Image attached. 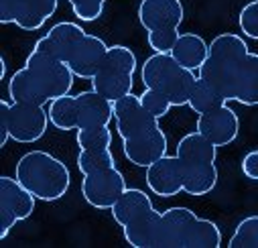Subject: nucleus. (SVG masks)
Segmentation results:
<instances>
[{"label": "nucleus", "mask_w": 258, "mask_h": 248, "mask_svg": "<svg viewBox=\"0 0 258 248\" xmlns=\"http://www.w3.org/2000/svg\"><path fill=\"white\" fill-rule=\"evenodd\" d=\"M198 76L210 82L226 102L258 106V53H250L244 37L236 33L214 37Z\"/></svg>", "instance_id": "nucleus-1"}, {"label": "nucleus", "mask_w": 258, "mask_h": 248, "mask_svg": "<svg viewBox=\"0 0 258 248\" xmlns=\"http://www.w3.org/2000/svg\"><path fill=\"white\" fill-rule=\"evenodd\" d=\"M222 232L216 222L177 206L161 212L153 248H220Z\"/></svg>", "instance_id": "nucleus-2"}, {"label": "nucleus", "mask_w": 258, "mask_h": 248, "mask_svg": "<svg viewBox=\"0 0 258 248\" xmlns=\"http://www.w3.org/2000/svg\"><path fill=\"white\" fill-rule=\"evenodd\" d=\"M15 177L41 202L61 200L72 183L68 165L47 151L25 153L17 161Z\"/></svg>", "instance_id": "nucleus-3"}, {"label": "nucleus", "mask_w": 258, "mask_h": 248, "mask_svg": "<svg viewBox=\"0 0 258 248\" xmlns=\"http://www.w3.org/2000/svg\"><path fill=\"white\" fill-rule=\"evenodd\" d=\"M175 155L183 167V192L202 198L216 190L218 185V147L202 133H187L177 143Z\"/></svg>", "instance_id": "nucleus-4"}, {"label": "nucleus", "mask_w": 258, "mask_h": 248, "mask_svg": "<svg viewBox=\"0 0 258 248\" xmlns=\"http://www.w3.org/2000/svg\"><path fill=\"white\" fill-rule=\"evenodd\" d=\"M141 80L145 88L165 94L173 106H187L200 76L183 68L171 53H153L141 68Z\"/></svg>", "instance_id": "nucleus-5"}, {"label": "nucleus", "mask_w": 258, "mask_h": 248, "mask_svg": "<svg viewBox=\"0 0 258 248\" xmlns=\"http://www.w3.org/2000/svg\"><path fill=\"white\" fill-rule=\"evenodd\" d=\"M139 23L147 31L149 47L155 53H171L177 39L179 27L185 19L181 0H141Z\"/></svg>", "instance_id": "nucleus-6"}, {"label": "nucleus", "mask_w": 258, "mask_h": 248, "mask_svg": "<svg viewBox=\"0 0 258 248\" xmlns=\"http://www.w3.org/2000/svg\"><path fill=\"white\" fill-rule=\"evenodd\" d=\"M137 68L139 61L131 47L110 45L104 57V64L100 66L98 74L90 80L92 90H96L110 102H116L128 94H133Z\"/></svg>", "instance_id": "nucleus-7"}, {"label": "nucleus", "mask_w": 258, "mask_h": 248, "mask_svg": "<svg viewBox=\"0 0 258 248\" xmlns=\"http://www.w3.org/2000/svg\"><path fill=\"white\" fill-rule=\"evenodd\" d=\"M0 118L7 120L9 135L15 143L29 145L45 137L49 129V110L43 104H23V102H0Z\"/></svg>", "instance_id": "nucleus-8"}, {"label": "nucleus", "mask_w": 258, "mask_h": 248, "mask_svg": "<svg viewBox=\"0 0 258 248\" xmlns=\"http://www.w3.org/2000/svg\"><path fill=\"white\" fill-rule=\"evenodd\" d=\"M25 66L35 76V80L43 88L49 102L55 100V98H61V96H68L72 92L76 76H74L72 68L63 59L33 47L31 53L27 55Z\"/></svg>", "instance_id": "nucleus-9"}, {"label": "nucleus", "mask_w": 258, "mask_h": 248, "mask_svg": "<svg viewBox=\"0 0 258 248\" xmlns=\"http://www.w3.org/2000/svg\"><path fill=\"white\" fill-rule=\"evenodd\" d=\"M124 192H126V179L122 171L116 167L84 175L82 181V196L96 210H112Z\"/></svg>", "instance_id": "nucleus-10"}, {"label": "nucleus", "mask_w": 258, "mask_h": 248, "mask_svg": "<svg viewBox=\"0 0 258 248\" xmlns=\"http://www.w3.org/2000/svg\"><path fill=\"white\" fill-rule=\"evenodd\" d=\"M114 122L122 141L135 139L155 127H159V118H155L143 104L141 96L128 94L114 102Z\"/></svg>", "instance_id": "nucleus-11"}, {"label": "nucleus", "mask_w": 258, "mask_h": 248, "mask_svg": "<svg viewBox=\"0 0 258 248\" xmlns=\"http://www.w3.org/2000/svg\"><path fill=\"white\" fill-rule=\"evenodd\" d=\"M198 133L212 141L218 149L232 145L240 135V118L228 104L198 116Z\"/></svg>", "instance_id": "nucleus-12"}, {"label": "nucleus", "mask_w": 258, "mask_h": 248, "mask_svg": "<svg viewBox=\"0 0 258 248\" xmlns=\"http://www.w3.org/2000/svg\"><path fill=\"white\" fill-rule=\"evenodd\" d=\"M167 149H169V141L161 127H155L135 139L122 141V151H124L126 161H131L137 167H145V169L157 163L159 159H163L167 155Z\"/></svg>", "instance_id": "nucleus-13"}, {"label": "nucleus", "mask_w": 258, "mask_h": 248, "mask_svg": "<svg viewBox=\"0 0 258 248\" xmlns=\"http://www.w3.org/2000/svg\"><path fill=\"white\" fill-rule=\"evenodd\" d=\"M108 47L110 45H106V41L102 37L86 33L76 43V47L72 49V53L68 57V66L72 68L74 76L80 80H92L98 74L100 66L104 64Z\"/></svg>", "instance_id": "nucleus-14"}, {"label": "nucleus", "mask_w": 258, "mask_h": 248, "mask_svg": "<svg viewBox=\"0 0 258 248\" xmlns=\"http://www.w3.org/2000/svg\"><path fill=\"white\" fill-rule=\"evenodd\" d=\"M147 185L159 198H175L183 192V167L177 155H165L147 167Z\"/></svg>", "instance_id": "nucleus-15"}, {"label": "nucleus", "mask_w": 258, "mask_h": 248, "mask_svg": "<svg viewBox=\"0 0 258 248\" xmlns=\"http://www.w3.org/2000/svg\"><path fill=\"white\" fill-rule=\"evenodd\" d=\"M37 198L25 185L11 175L0 177V214L13 216L17 222L29 220L35 212Z\"/></svg>", "instance_id": "nucleus-16"}, {"label": "nucleus", "mask_w": 258, "mask_h": 248, "mask_svg": "<svg viewBox=\"0 0 258 248\" xmlns=\"http://www.w3.org/2000/svg\"><path fill=\"white\" fill-rule=\"evenodd\" d=\"M86 35L84 27L78 25V23H72V21H61L57 25H53L45 37H41L35 47L41 49V51H47L59 59H63L68 64V57L72 53V49L76 47V43Z\"/></svg>", "instance_id": "nucleus-17"}, {"label": "nucleus", "mask_w": 258, "mask_h": 248, "mask_svg": "<svg viewBox=\"0 0 258 248\" xmlns=\"http://www.w3.org/2000/svg\"><path fill=\"white\" fill-rule=\"evenodd\" d=\"M76 98L80 112V129L110 127V120H114V102H110L96 90L80 92Z\"/></svg>", "instance_id": "nucleus-18"}, {"label": "nucleus", "mask_w": 258, "mask_h": 248, "mask_svg": "<svg viewBox=\"0 0 258 248\" xmlns=\"http://www.w3.org/2000/svg\"><path fill=\"white\" fill-rule=\"evenodd\" d=\"M171 55L191 72H200L210 55V43L198 33H181Z\"/></svg>", "instance_id": "nucleus-19"}, {"label": "nucleus", "mask_w": 258, "mask_h": 248, "mask_svg": "<svg viewBox=\"0 0 258 248\" xmlns=\"http://www.w3.org/2000/svg\"><path fill=\"white\" fill-rule=\"evenodd\" d=\"M151 210H155V206H153V200L149 198L147 192L137 190V188H126V192L114 204V208L110 212H112L114 222L124 228L126 224H131L133 220L149 214Z\"/></svg>", "instance_id": "nucleus-20"}, {"label": "nucleus", "mask_w": 258, "mask_h": 248, "mask_svg": "<svg viewBox=\"0 0 258 248\" xmlns=\"http://www.w3.org/2000/svg\"><path fill=\"white\" fill-rule=\"evenodd\" d=\"M9 96L13 102H23V104H49L43 88L31 74V70L25 66L13 74L9 80Z\"/></svg>", "instance_id": "nucleus-21"}, {"label": "nucleus", "mask_w": 258, "mask_h": 248, "mask_svg": "<svg viewBox=\"0 0 258 248\" xmlns=\"http://www.w3.org/2000/svg\"><path fill=\"white\" fill-rule=\"evenodd\" d=\"M57 11V0H23L15 25L23 31H39Z\"/></svg>", "instance_id": "nucleus-22"}, {"label": "nucleus", "mask_w": 258, "mask_h": 248, "mask_svg": "<svg viewBox=\"0 0 258 248\" xmlns=\"http://www.w3.org/2000/svg\"><path fill=\"white\" fill-rule=\"evenodd\" d=\"M159 220H161V212H157V210H151L149 214L133 220L131 224H126L122 228L124 240L133 248H153Z\"/></svg>", "instance_id": "nucleus-23"}, {"label": "nucleus", "mask_w": 258, "mask_h": 248, "mask_svg": "<svg viewBox=\"0 0 258 248\" xmlns=\"http://www.w3.org/2000/svg\"><path fill=\"white\" fill-rule=\"evenodd\" d=\"M49 120L57 131H78L80 129V112L78 98L68 94L49 102Z\"/></svg>", "instance_id": "nucleus-24"}, {"label": "nucleus", "mask_w": 258, "mask_h": 248, "mask_svg": "<svg viewBox=\"0 0 258 248\" xmlns=\"http://www.w3.org/2000/svg\"><path fill=\"white\" fill-rule=\"evenodd\" d=\"M224 104H228L226 98H224L210 82H206V80L200 78L198 84H196V90H193V94H191V98H189V104H187V106L200 116V114H206V112H210V110H216V108H220V106H224Z\"/></svg>", "instance_id": "nucleus-25"}, {"label": "nucleus", "mask_w": 258, "mask_h": 248, "mask_svg": "<svg viewBox=\"0 0 258 248\" xmlns=\"http://www.w3.org/2000/svg\"><path fill=\"white\" fill-rule=\"evenodd\" d=\"M76 143L84 151H106L112 149V131L110 127H92L76 131Z\"/></svg>", "instance_id": "nucleus-26"}, {"label": "nucleus", "mask_w": 258, "mask_h": 248, "mask_svg": "<svg viewBox=\"0 0 258 248\" xmlns=\"http://www.w3.org/2000/svg\"><path fill=\"white\" fill-rule=\"evenodd\" d=\"M116 167V159L112 155L110 149L106 151H84L80 149L78 153V169L82 175H90V173H98L104 169Z\"/></svg>", "instance_id": "nucleus-27"}, {"label": "nucleus", "mask_w": 258, "mask_h": 248, "mask_svg": "<svg viewBox=\"0 0 258 248\" xmlns=\"http://www.w3.org/2000/svg\"><path fill=\"white\" fill-rule=\"evenodd\" d=\"M230 248H258V216H246L236 226L230 242Z\"/></svg>", "instance_id": "nucleus-28"}, {"label": "nucleus", "mask_w": 258, "mask_h": 248, "mask_svg": "<svg viewBox=\"0 0 258 248\" xmlns=\"http://www.w3.org/2000/svg\"><path fill=\"white\" fill-rule=\"evenodd\" d=\"M108 0H70L74 15L84 23H94L102 17Z\"/></svg>", "instance_id": "nucleus-29"}, {"label": "nucleus", "mask_w": 258, "mask_h": 248, "mask_svg": "<svg viewBox=\"0 0 258 248\" xmlns=\"http://www.w3.org/2000/svg\"><path fill=\"white\" fill-rule=\"evenodd\" d=\"M238 25L244 37L258 41V0L244 5L238 15Z\"/></svg>", "instance_id": "nucleus-30"}, {"label": "nucleus", "mask_w": 258, "mask_h": 248, "mask_svg": "<svg viewBox=\"0 0 258 248\" xmlns=\"http://www.w3.org/2000/svg\"><path fill=\"white\" fill-rule=\"evenodd\" d=\"M141 100L145 104V108L155 116V118H163L169 114V110L173 108V104L169 102V98L157 90H151V88H145V92L141 94Z\"/></svg>", "instance_id": "nucleus-31"}, {"label": "nucleus", "mask_w": 258, "mask_h": 248, "mask_svg": "<svg viewBox=\"0 0 258 248\" xmlns=\"http://www.w3.org/2000/svg\"><path fill=\"white\" fill-rule=\"evenodd\" d=\"M23 0H0V23L11 25L17 21L19 9H21Z\"/></svg>", "instance_id": "nucleus-32"}, {"label": "nucleus", "mask_w": 258, "mask_h": 248, "mask_svg": "<svg viewBox=\"0 0 258 248\" xmlns=\"http://www.w3.org/2000/svg\"><path fill=\"white\" fill-rule=\"evenodd\" d=\"M240 169H242V173H244L248 179L258 181V149L248 151V153L242 157Z\"/></svg>", "instance_id": "nucleus-33"}, {"label": "nucleus", "mask_w": 258, "mask_h": 248, "mask_svg": "<svg viewBox=\"0 0 258 248\" xmlns=\"http://www.w3.org/2000/svg\"><path fill=\"white\" fill-rule=\"evenodd\" d=\"M7 76V64H5V57H0V80H5Z\"/></svg>", "instance_id": "nucleus-34"}]
</instances>
